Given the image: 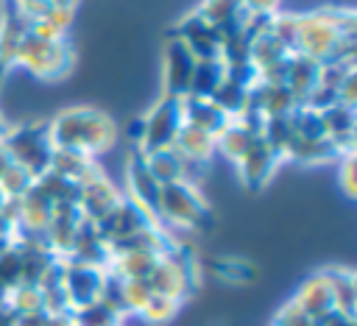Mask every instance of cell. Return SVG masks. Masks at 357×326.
Masks as SVG:
<instances>
[{"mask_svg": "<svg viewBox=\"0 0 357 326\" xmlns=\"http://www.w3.org/2000/svg\"><path fill=\"white\" fill-rule=\"evenodd\" d=\"M296 53H304L318 64L354 61V11L329 6L298 14Z\"/></svg>", "mask_w": 357, "mask_h": 326, "instance_id": "6da1fadb", "label": "cell"}, {"mask_svg": "<svg viewBox=\"0 0 357 326\" xmlns=\"http://www.w3.org/2000/svg\"><path fill=\"white\" fill-rule=\"evenodd\" d=\"M47 134L56 150H75L95 159L114 145L117 131L106 111L92 106H73L47 120Z\"/></svg>", "mask_w": 357, "mask_h": 326, "instance_id": "7a4b0ae2", "label": "cell"}, {"mask_svg": "<svg viewBox=\"0 0 357 326\" xmlns=\"http://www.w3.org/2000/svg\"><path fill=\"white\" fill-rule=\"evenodd\" d=\"M159 223L170 231H201L212 226V209L201 189L187 181H173L162 187L159 195Z\"/></svg>", "mask_w": 357, "mask_h": 326, "instance_id": "3957f363", "label": "cell"}, {"mask_svg": "<svg viewBox=\"0 0 357 326\" xmlns=\"http://www.w3.org/2000/svg\"><path fill=\"white\" fill-rule=\"evenodd\" d=\"M3 145L11 153L14 164L28 170L33 178L50 170L53 142L47 134V120H28L22 125H8L3 134Z\"/></svg>", "mask_w": 357, "mask_h": 326, "instance_id": "277c9868", "label": "cell"}, {"mask_svg": "<svg viewBox=\"0 0 357 326\" xmlns=\"http://www.w3.org/2000/svg\"><path fill=\"white\" fill-rule=\"evenodd\" d=\"M14 64L25 67L28 72H33L36 78H61L67 75L70 64H73V53H70V45L67 39H50V36H36V33H25L20 47H17V56H14Z\"/></svg>", "mask_w": 357, "mask_h": 326, "instance_id": "5b68a950", "label": "cell"}, {"mask_svg": "<svg viewBox=\"0 0 357 326\" xmlns=\"http://www.w3.org/2000/svg\"><path fill=\"white\" fill-rule=\"evenodd\" d=\"M139 123H142V131H139V142L134 145L139 153H153V150L170 148L178 128L184 125L181 98L159 95L156 103L139 117Z\"/></svg>", "mask_w": 357, "mask_h": 326, "instance_id": "8992f818", "label": "cell"}, {"mask_svg": "<svg viewBox=\"0 0 357 326\" xmlns=\"http://www.w3.org/2000/svg\"><path fill=\"white\" fill-rule=\"evenodd\" d=\"M192 56L195 61H209V59H223V36L218 28H212L195 8L178 20V25L170 31Z\"/></svg>", "mask_w": 357, "mask_h": 326, "instance_id": "52a82bcc", "label": "cell"}, {"mask_svg": "<svg viewBox=\"0 0 357 326\" xmlns=\"http://www.w3.org/2000/svg\"><path fill=\"white\" fill-rule=\"evenodd\" d=\"M153 223H159V220L151 217L139 203H134V201L123 192L120 201L95 223V228H98V234L112 245V242H117V240H123V237H128V234H134V231H139V228H145V226H153Z\"/></svg>", "mask_w": 357, "mask_h": 326, "instance_id": "ba28073f", "label": "cell"}, {"mask_svg": "<svg viewBox=\"0 0 357 326\" xmlns=\"http://www.w3.org/2000/svg\"><path fill=\"white\" fill-rule=\"evenodd\" d=\"M192 70H195V56L176 36H167L162 50V95L184 98Z\"/></svg>", "mask_w": 357, "mask_h": 326, "instance_id": "9c48e42d", "label": "cell"}, {"mask_svg": "<svg viewBox=\"0 0 357 326\" xmlns=\"http://www.w3.org/2000/svg\"><path fill=\"white\" fill-rule=\"evenodd\" d=\"M126 195L139 203L151 217L159 215V195H162V184L151 176L145 156L134 148V153L128 156V167H126ZM159 220V217H156Z\"/></svg>", "mask_w": 357, "mask_h": 326, "instance_id": "30bf717a", "label": "cell"}, {"mask_svg": "<svg viewBox=\"0 0 357 326\" xmlns=\"http://www.w3.org/2000/svg\"><path fill=\"white\" fill-rule=\"evenodd\" d=\"M103 273H106L103 267H92V265H78V262H67L64 265L61 290L67 295L70 312L78 309V306H86V304L98 301L100 287H103Z\"/></svg>", "mask_w": 357, "mask_h": 326, "instance_id": "8fae6325", "label": "cell"}, {"mask_svg": "<svg viewBox=\"0 0 357 326\" xmlns=\"http://www.w3.org/2000/svg\"><path fill=\"white\" fill-rule=\"evenodd\" d=\"M282 153L265 139L259 137L248 150L245 156L237 162V173H240V181L248 187V189H259L268 184V178L273 176V170L282 164Z\"/></svg>", "mask_w": 357, "mask_h": 326, "instance_id": "7c38bea8", "label": "cell"}, {"mask_svg": "<svg viewBox=\"0 0 357 326\" xmlns=\"http://www.w3.org/2000/svg\"><path fill=\"white\" fill-rule=\"evenodd\" d=\"M120 195H123V192L100 173V176H95L92 181H86V184L78 187V201H75V206H78V212L84 215V220L98 223V220L120 201Z\"/></svg>", "mask_w": 357, "mask_h": 326, "instance_id": "4fadbf2b", "label": "cell"}, {"mask_svg": "<svg viewBox=\"0 0 357 326\" xmlns=\"http://www.w3.org/2000/svg\"><path fill=\"white\" fill-rule=\"evenodd\" d=\"M67 262H78V265H92V267H109V259H112V251H109V242L98 234L95 223L84 220L73 237V245L70 251L64 254Z\"/></svg>", "mask_w": 357, "mask_h": 326, "instance_id": "5bb4252c", "label": "cell"}, {"mask_svg": "<svg viewBox=\"0 0 357 326\" xmlns=\"http://www.w3.org/2000/svg\"><path fill=\"white\" fill-rule=\"evenodd\" d=\"M212 28H218L220 36H229L231 31H237L240 25H245V20L251 17L243 8V0H204L195 8Z\"/></svg>", "mask_w": 357, "mask_h": 326, "instance_id": "9a60e30c", "label": "cell"}, {"mask_svg": "<svg viewBox=\"0 0 357 326\" xmlns=\"http://www.w3.org/2000/svg\"><path fill=\"white\" fill-rule=\"evenodd\" d=\"M181 114H184V125L198 128L209 137H218L229 123V117L212 100H198V98H181Z\"/></svg>", "mask_w": 357, "mask_h": 326, "instance_id": "2e32d148", "label": "cell"}, {"mask_svg": "<svg viewBox=\"0 0 357 326\" xmlns=\"http://www.w3.org/2000/svg\"><path fill=\"white\" fill-rule=\"evenodd\" d=\"M293 301L315 320H321L324 315L335 312V298H332V290L324 279V273H315L310 279H304V284L298 287V293L293 295Z\"/></svg>", "mask_w": 357, "mask_h": 326, "instance_id": "e0dca14e", "label": "cell"}, {"mask_svg": "<svg viewBox=\"0 0 357 326\" xmlns=\"http://www.w3.org/2000/svg\"><path fill=\"white\" fill-rule=\"evenodd\" d=\"M50 170L70 178L73 184H86L92 181L95 176H100V167L92 156H84V153H75V150H56L53 148V159H50Z\"/></svg>", "mask_w": 357, "mask_h": 326, "instance_id": "ac0fdd59", "label": "cell"}, {"mask_svg": "<svg viewBox=\"0 0 357 326\" xmlns=\"http://www.w3.org/2000/svg\"><path fill=\"white\" fill-rule=\"evenodd\" d=\"M259 139V134H254L245 123H240L237 117H231L226 123V128L215 137V153H223L229 162H240L245 156V150Z\"/></svg>", "mask_w": 357, "mask_h": 326, "instance_id": "d6986e66", "label": "cell"}, {"mask_svg": "<svg viewBox=\"0 0 357 326\" xmlns=\"http://www.w3.org/2000/svg\"><path fill=\"white\" fill-rule=\"evenodd\" d=\"M142 156H145V164H148L151 176H153L162 187L187 178V159H184L173 145H170V148H162V150H153V153H142Z\"/></svg>", "mask_w": 357, "mask_h": 326, "instance_id": "ffe728a7", "label": "cell"}, {"mask_svg": "<svg viewBox=\"0 0 357 326\" xmlns=\"http://www.w3.org/2000/svg\"><path fill=\"white\" fill-rule=\"evenodd\" d=\"M226 78V64L223 59H209V61H195L190 86L184 98H198V100H209L215 95V89L220 86V81Z\"/></svg>", "mask_w": 357, "mask_h": 326, "instance_id": "44dd1931", "label": "cell"}, {"mask_svg": "<svg viewBox=\"0 0 357 326\" xmlns=\"http://www.w3.org/2000/svg\"><path fill=\"white\" fill-rule=\"evenodd\" d=\"M173 148L190 159V162H198V164H209L212 156H215V137L198 131V128H190V125H181L176 139H173Z\"/></svg>", "mask_w": 357, "mask_h": 326, "instance_id": "7402d4cb", "label": "cell"}, {"mask_svg": "<svg viewBox=\"0 0 357 326\" xmlns=\"http://www.w3.org/2000/svg\"><path fill=\"white\" fill-rule=\"evenodd\" d=\"M321 273H324V279H326V284L332 290L335 309L354 318V301H357V279H354V273L349 267H326Z\"/></svg>", "mask_w": 357, "mask_h": 326, "instance_id": "603a6c76", "label": "cell"}, {"mask_svg": "<svg viewBox=\"0 0 357 326\" xmlns=\"http://www.w3.org/2000/svg\"><path fill=\"white\" fill-rule=\"evenodd\" d=\"M70 320H73V326H123V320L109 306H103L100 301H92L86 306L73 309Z\"/></svg>", "mask_w": 357, "mask_h": 326, "instance_id": "cb8c5ba5", "label": "cell"}, {"mask_svg": "<svg viewBox=\"0 0 357 326\" xmlns=\"http://www.w3.org/2000/svg\"><path fill=\"white\" fill-rule=\"evenodd\" d=\"M178 306H181V301H176L170 295H156L153 293L148 298V304L139 309V318L148 320V323H153V326H165V323H170L178 315Z\"/></svg>", "mask_w": 357, "mask_h": 326, "instance_id": "d4e9b609", "label": "cell"}, {"mask_svg": "<svg viewBox=\"0 0 357 326\" xmlns=\"http://www.w3.org/2000/svg\"><path fill=\"white\" fill-rule=\"evenodd\" d=\"M33 176L28 173V170H22L20 164H11L8 167V173L0 178V192L8 198V201H17V198H22L31 187H33Z\"/></svg>", "mask_w": 357, "mask_h": 326, "instance_id": "484cf974", "label": "cell"}, {"mask_svg": "<svg viewBox=\"0 0 357 326\" xmlns=\"http://www.w3.org/2000/svg\"><path fill=\"white\" fill-rule=\"evenodd\" d=\"M123 290H126V304H128V312L131 315H139V309L153 295L145 279H123Z\"/></svg>", "mask_w": 357, "mask_h": 326, "instance_id": "4316f807", "label": "cell"}, {"mask_svg": "<svg viewBox=\"0 0 357 326\" xmlns=\"http://www.w3.org/2000/svg\"><path fill=\"white\" fill-rule=\"evenodd\" d=\"M273 326H315V318H310V315L290 298V301L276 312Z\"/></svg>", "mask_w": 357, "mask_h": 326, "instance_id": "83f0119b", "label": "cell"}, {"mask_svg": "<svg viewBox=\"0 0 357 326\" xmlns=\"http://www.w3.org/2000/svg\"><path fill=\"white\" fill-rule=\"evenodd\" d=\"M340 184H343V189H346V195L349 198H354L357 195V187H354V153H349V156H343L340 162Z\"/></svg>", "mask_w": 357, "mask_h": 326, "instance_id": "f1b7e54d", "label": "cell"}, {"mask_svg": "<svg viewBox=\"0 0 357 326\" xmlns=\"http://www.w3.org/2000/svg\"><path fill=\"white\" fill-rule=\"evenodd\" d=\"M279 6H282V0H243V8L251 17H271L279 11Z\"/></svg>", "mask_w": 357, "mask_h": 326, "instance_id": "f546056e", "label": "cell"}, {"mask_svg": "<svg viewBox=\"0 0 357 326\" xmlns=\"http://www.w3.org/2000/svg\"><path fill=\"white\" fill-rule=\"evenodd\" d=\"M315 326H354V318L351 315H343V312H329L324 315L321 320H315Z\"/></svg>", "mask_w": 357, "mask_h": 326, "instance_id": "4dcf8cb0", "label": "cell"}, {"mask_svg": "<svg viewBox=\"0 0 357 326\" xmlns=\"http://www.w3.org/2000/svg\"><path fill=\"white\" fill-rule=\"evenodd\" d=\"M11 164H14V159H11V153L6 150V145H3V139H0V178L8 173Z\"/></svg>", "mask_w": 357, "mask_h": 326, "instance_id": "1f68e13d", "label": "cell"}, {"mask_svg": "<svg viewBox=\"0 0 357 326\" xmlns=\"http://www.w3.org/2000/svg\"><path fill=\"white\" fill-rule=\"evenodd\" d=\"M47 326H73L70 312H64V315H50V318H47Z\"/></svg>", "mask_w": 357, "mask_h": 326, "instance_id": "d6a6232c", "label": "cell"}, {"mask_svg": "<svg viewBox=\"0 0 357 326\" xmlns=\"http://www.w3.org/2000/svg\"><path fill=\"white\" fill-rule=\"evenodd\" d=\"M8 70H11L8 64H0V84H3V78H6V72H8ZM6 128H8V125H6V123H3V117H0V139H3V134H6Z\"/></svg>", "mask_w": 357, "mask_h": 326, "instance_id": "836d02e7", "label": "cell"}, {"mask_svg": "<svg viewBox=\"0 0 357 326\" xmlns=\"http://www.w3.org/2000/svg\"><path fill=\"white\" fill-rule=\"evenodd\" d=\"M50 3H56V6H61V8H73L78 0H50Z\"/></svg>", "mask_w": 357, "mask_h": 326, "instance_id": "e575fe53", "label": "cell"}, {"mask_svg": "<svg viewBox=\"0 0 357 326\" xmlns=\"http://www.w3.org/2000/svg\"><path fill=\"white\" fill-rule=\"evenodd\" d=\"M3 206H6V195L0 192V209H3Z\"/></svg>", "mask_w": 357, "mask_h": 326, "instance_id": "d590c367", "label": "cell"}, {"mask_svg": "<svg viewBox=\"0 0 357 326\" xmlns=\"http://www.w3.org/2000/svg\"><path fill=\"white\" fill-rule=\"evenodd\" d=\"M14 3H22V0H14Z\"/></svg>", "mask_w": 357, "mask_h": 326, "instance_id": "8d00e7d4", "label": "cell"}]
</instances>
